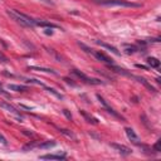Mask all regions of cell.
<instances>
[{"label": "cell", "instance_id": "1", "mask_svg": "<svg viewBox=\"0 0 161 161\" xmlns=\"http://www.w3.org/2000/svg\"><path fill=\"white\" fill-rule=\"evenodd\" d=\"M6 14H8V15L12 18L14 21H15V23L21 25V27L33 28L35 25V21H34L35 19H33V18L27 15V14L20 13L19 10H17V9H14V10H6Z\"/></svg>", "mask_w": 161, "mask_h": 161}, {"label": "cell", "instance_id": "2", "mask_svg": "<svg viewBox=\"0 0 161 161\" xmlns=\"http://www.w3.org/2000/svg\"><path fill=\"white\" fill-rule=\"evenodd\" d=\"M102 5L107 6H125V8H140V4H135V3H130L126 0H98Z\"/></svg>", "mask_w": 161, "mask_h": 161}, {"label": "cell", "instance_id": "3", "mask_svg": "<svg viewBox=\"0 0 161 161\" xmlns=\"http://www.w3.org/2000/svg\"><path fill=\"white\" fill-rule=\"evenodd\" d=\"M72 73L74 76H77L79 79H82L85 83H88V85H102V80H100V79H97V78H89V77H87L85 73H82V72H79L78 69H73L72 71Z\"/></svg>", "mask_w": 161, "mask_h": 161}, {"label": "cell", "instance_id": "4", "mask_svg": "<svg viewBox=\"0 0 161 161\" xmlns=\"http://www.w3.org/2000/svg\"><path fill=\"white\" fill-rule=\"evenodd\" d=\"M97 98H98V100H100V102H101V103L103 105V107H105L106 109H107V112H108V113H111V115H112V116H115L116 118L123 120V117L121 116L120 113H117V112H116V111H115V109H113L112 107H109V105L107 103V102H106V100H105L103 97H102V96H100V94H97Z\"/></svg>", "mask_w": 161, "mask_h": 161}, {"label": "cell", "instance_id": "5", "mask_svg": "<svg viewBox=\"0 0 161 161\" xmlns=\"http://www.w3.org/2000/svg\"><path fill=\"white\" fill-rule=\"evenodd\" d=\"M112 147L116 149L117 151H118L121 155H123V156H127V155H131V153H132V150H131L130 147H127V146H125V145L112 144Z\"/></svg>", "mask_w": 161, "mask_h": 161}, {"label": "cell", "instance_id": "6", "mask_svg": "<svg viewBox=\"0 0 161 161\" xmlns=\"http://www.w3.org/2000/svg\"><path fill=\"white\" fill-rule=\"evenodd\" d=\"M0 107L4 108V109H6V111L10 112V113H13V115H15V116H18V117H20V118H23V117H21V115H20V112L18 111V109H17L15 107H14V106L9 105V103H6V102H0Z\"/></svg>", "mask_w": 161, "mask_h": 161}, {"label": "cell", "instance_id": "7", "mask_svg": "<svg viewBox=\"0 0 161 161\" xmlns=\"http://www.w3.org/2000/svg\"><path fill=\"white\" fill-rule=\"evenodd\" d=\"M125 131H126V135L131 142H133V144H136V145L140 144V138H138V136L135 133V131L131 129V127H126Z\"/></svg>", "mask_w": 161, "mask_h": 161}, {"label": "cell", "instance_id": "8", "mask_svg": "<svg viewBox=\"0 0 161 161\" xmlns=\"http://www.w3.org/2000/svg\"><path fill=\"white\" fill-rule=\"evenodd\" d=\"M92 54L97 58L98 61L103 62V63H107V64H113V59H112V58L107 57V56H106V54H103V53H101V52H93Z\"/></svg>", "mask_w": 161, "mask_h": 161}, {"label": "cell", "instance_id": "9", "mask_svg": "<svg viewBox=\"0 0 161 161\" xmlns=\"http://www.w3.org/2000/svg\"><path fill=\"white\" fill-rule=\"evenodd\" d=\"M131 77H132V78H135V79H137V82L142 83V85H144V86L146 87V88H147V89L150 91V92H153V93H156V92H157V91L155 89V87H152L151 85H150V83L144 78V77H137V76H131Z\"/></svg>", "mask_w": 161, "mask_h": 161}, {"label": "cell", "instance_id": "10", "mask_svg": "<svg viewBox=\"0 0 161 161\" xmlns=\"http://www.w3.org/2000/svg\"><path fill=\"white\" fill-rule=\"evenodd\" d=\"M108 68L111 69V71H113V72H116V73H118V74H123V76H132V74H130L129 72H126L123 68H120V67H117V65H115V64H108Z\"/></svg>", "mask_w": 161, "mask_h": 161}, {"label": "cell", "instance_id": "11", "mask_svg": "<svg viewBox=\"0 0 161 161\" xmlns=\"http://www.w3.org/2000/svg\"><path fill=\"white\" fill-rule=\"evenodd\" d=\"M39 159L42 160H64L65 159V155H53V153H49V155H43L40 156Z\"/></svg>", "mask_w": 161, "mask_h": 161}, {"label": "cell", "instance_id": "12", "mask_svg": "<svg viewBox=\"0 0 161 161\" xmlns=\"http://www.w3.org/2000/svg\"><path fill=\"white\" fill-rule=\"evenodd\" d=\"M79 112H80V115H82V116H83V117H85V118H86V121H87V122L92 123V125H97V123H98V121H97L96 118H94L93 116H91L89 113H87L86 111H83V109H80Z\"/></svg>", "mask_w": 161, "mask_h": 161}, {"label": "cell", "instance_id": "13", "mask_svg": "<svg viewBox=\"0 0 161 161\" xmlns=\"http://www.w3.org/2000/svg\"><path fill=\"white\" fill-rule=\"evenodd\" d=\"M96 43H97V44H100L101 47H103V48L108 49V50H111V52H112V53H115L116 56H120V52L117 50V48H115V47H112L111 44H107V43H102V42H100V40H96Z\"/></svg>", "mask_w": 161, "mask_h": 161}, {"label": "cell", "instance_id": "14", "mask_svg": "<svg viewBox=\"0 0 161 161\" xmlns=\"http://www.w3.org/2000/svg\"><path fill=\"white\" fill-rule=\"evenodd\" d=\"M8 88L10 91H15V92H25V91H28L27 86H21V85H8Z\"/></svg>", "mask_w": 161, "mask_h": 161}, {"label": "cell", "instance_id": "15", "mask_svg": "<svg viewBox=\"0 0 161 161\" xmlns=\"http://www.w3.org/2000/svg\"><path fill=\"white\" fill-rule=\"evenodd\" d=\"M56 145H57V142L52 140V141H45V142H43V144H39V145H38V147H39V149H42V150H45V149L54 147Z\"/></svg>", "mask_w": 161, "mask_h": 161}, {"label": "cell", "instance_id": "16", "mask_svg": "<svg viewBox=\"0 0 161 161\" xmlns=\"http://www.w3.org/2000/svg\"><path fill=\"white\" fill-rule=\"evenodd\" d=\"M147 63L151 68H159L160 67V61L157 59V58H153V57L147 58Z\"/></svg>", "mask_w": 161, "mask_h": 161}, {"label": "cell", "instance_id": "17", "mask_svg": "<svg viewBox=\"0 0 161 161\" xmlns=\"http://www.w3.org/2000/svg\"><path fill=\"white\" fill-rule=\"evenodd\" d=\"M35 21V25H39V27H47V28H57L56 24H52L49 21H42V20H34Z\"/></svg>", "mask_w": 161, "mask_h": 161}, {"label": "cell", "instance_id": "18", "mask_svg": "<svg viewBox=\"0 0 161 161\" xmlns=\"http://www.w3.org/2000/svg\"><path fill=\"white\" fill-rule=\"evenodd\" d=\"M29 69H32V71H39V72H45V73H53V74H58L56 71H53V69L50 68H42V67H29Z\"/></svg>", "mask_w": 161, "mask_h": 161}, {"label": "cell", "instance_id": "19", "mask_svg": "<svg viewBox=\"0 0 161 161\" xmlns=\"http://www.w3.org/2000/svg\"><path fill=\"white\" fill-rule=\"evenodd\" d=\"M40 144V142H36V141H32L29 142V144H27L23 147V151H29V150H33L34 147H38V145Z\"/></svg>", "mask_w": 161, "mask_h": 161}, {"label": "cell", "instance_id": "20", "mask_svg": "<svg viewBox=\"0 0 161 161\" xmlns=\"http://www.w3.org/2000/svg\"><path fill=\"white\" fill-rule=\"evenodd\" d=\"M59 131H61V133L65 135V136H67V137H69V138H73V140H76V136H74V133H73L72 131H69V130H65V129H59Z\"/></svg>", "mask_w": 161, "mask_h": 161}, {"label": "cell", "instance_id": "21", "mask_svg": "<svg viewBox=\"0 0 161 161\" xmlns=\"http://www.w3.org/2000/svg\"><path fill=\"white\" fill-rule=\"evenodd\" d=\"M45 89H47V91H48V92H49V93H52V94H54V96H56L57 98H59V100H63V98H64V97H63V94H61V93H58V92H57V91H56V89H54V88H45Z\"/></svg>", "mask_w": 161, "mask_h": 161}, {"label": "cell", "instance_id": "22", "mask_svg": "<svg viewBox=\"0 0 161 161\" xmlns=\"http://www.w3.org/2000/svg\"><path fill=\"white\" fill-rule=\"evenodd\" d=\"M0 62H1V63H8V62H9L8 57H6L4 53H1V52H0Z\"/></svg>", "mask_w": 161, "mask_h": 161}, {"label": "cell", "instance_id": "23", "mask_svg": "<svg viewBox=\"0 0 161 161\" xmlns=\"http://www.w3.org/2000/svg\"><path fill=\"white\" fill-rule=\"evenodd\" d=\"M79 47H80V48L85 49V52H87V53H89V54H92V53H93V50H92V49L88 48V47H86L85 44H82V43H79Z\"/></svg>", "mask_w": 161, "mask_h": 161}, {"label": "cell", "instance_id": "24", "mask_svg": "<svg viewBox=\"0 0 161 161\" xmlns=\"http://www.w3.org/2000/svg\"><path fill=\"white\" fill-rule=\"evenodd\" d=\"M0 144L3 146H8V141H6V138L3 136V135H0Z\"/></svg>", "mask_w": 161, "mask_h": 161}, {"label": "cell", "instance_id": "25", "mask_svg": "<svg viewBox=\"0 0 161 161\" xmlns=\"http://www.w3.org/2000/svg\"><path fill=\"white\" fill-rule=\"evenodd\" d=\"M63 115H64L65 117H67V118H68L69 121H71V120H72V113H71V112H69V111H68V109H63Z\"/></svg>", "mask_w": 161, "mask_h": 161}, {"label": "cell", "instance_id": "26", "mask_svg": "<svg viewBox=\"0 0 161 161\" xmlns=\"http://www.w3.org/2000/svg\"><path fill=\"white\" fill-rule=\"evenodd\" d=\"M64 82H65V83H68V85H71V86H73V87H76V86H77L74 82H72V79H69V78H68V77H65V78H64Z\"/></svg>", "mask_w": 161, "mask_h": 161}, {"label": "cell", "instance_id": "27", "mask_svg": "<svg viewBox=\"0 0 161 161\" xmlns=\"http://www.w3.org/2000/svg\"><path fill=\"white\" fill-rule=\"evenodd\" d=\"M137 50V48H135V47H131V48H127L126 49V53L127 54H131V53H135Z\"/></svg>", "mask_w": 161, "mask_h": 161}, {"label": "cell", "instance_id": "28", "mask_svg": "<svg viewBox=\"0 0 161 161\" xmlns=\"http://www.w3.org/2000/svg\"><path fill=\"white\" fill-rule=\"evenodd\" d=\"M153 150H155V152H160V141H157L155 145H153Z\"/></svg>", "mask_w": 161, "mask_h": 161}, {"label": "cell", "instance_id": "29", "mask_svg": "<svg viewBox=\"0 0 161 161\" xmlns=\"http://www.w3.org/2000/svg\"><path fill=\"white\" fill-rule=\"evenodd\" d=\"M0 94H3V96H6V97H9V93L8 92H5L4 88H3L1 86H0Z\"/></svg>", "mask_w": 161, "mask_h": 161}, {"label": "cell", "instance_id": "30", "mask_svg": "<svg viewBox=\"0 0 161 161\" xmlns=\"http://www.w3.org/2000/svg\"><path fill=\"white\" fill-rule=\"evenodd\" d=\"M137 68H142V69H147V67H145V65H141V64H136Z\"/></svg>", "mask_w": 161, "mask_h": 161}, {"label": "cell", "instance_id": "31", "mask_svg": "<svg viewBox=\"0 0 161 161\" xmlns=\"http://www.w3.org/2000/svg\"><path fill=\"white\" fill-rule=\"evenodd\" d=\"M42 1L47 3V4H53V1H52V0H42Z\"/></svg>", "mask_w": 161, "mask_h": 161}, {"label": "cell", "instance_id": "32", "mask_svg": "<svg viewBox=\"0 0 161 161\" xmlns=\"http://www.w3.org/2000/svg\"><path fill=\"white\" fill-rule=\"evenodd\" d=\"M20 107H23L25 109H32V107H28V106H24V105H20Z\"/></svg>", "mask_w": 161, "mask_h": 161}, {"label": "cell", "instance_id": "33", "mask_svg": "<svg viewBox=\"0 0 161 161\" xmlns=\"http://www.w3.org/2000/svg\"><path fill=\"white\" fill-rule=\"evenodd\" d=\"M45 34H48V35L50 34V35H52V34H53V32H52V30H45Z\"/></svg>", "mask_w": 161, "mask_h": 161}]
</instances>
